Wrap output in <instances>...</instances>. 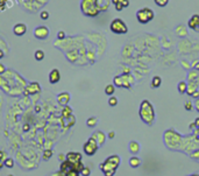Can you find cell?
<instances>
[{"label": "cell", "instance_id": "obj_1", "mask_svg": "<svg viewBox=\"0 0 199 176\" xmlns=\"http://www.w3.org/2000/svg\"><path fill=\"white\" fill-rule=\"evenodd\" d=\"M139 114H140V118L141 120L147 124L148 126H151L155 121V110H154V106L153 104L144 99L141 102L140 104V109H139Z\"/></svg>", "mask_w": 199, "mask_h": 176}, {"label": "cell", "instance_id": "obj_2", "mask_svg": "<svg viewBox=\"0 0 199 176\" xmlns=\"http://www.w3.org/2000/svg\"><path fill=\"white\" fill-rule=\"evenodd\" d=\"M120 162H121L120 156L114 154V155L108 156L104 162H102L99 168H100V170L104 173L105 176H114Z\"/></svg>", "mask_w": 199, "mask_h": 176}, {"label": "cell", "instance_id": "obj_3", "mask_svg": "<svg viewBox=\"0 0 199 176\" xmlns=\"http://www.w3.org/2000/svg\"><path fill=\"white\" fill-rule=\"evenodd\" d=\"M82 12L87 17H97L100 12L97 4V0H82Z\"/></svg>", "mask_w": 199, "mask_h": 176}, {"label": "cell", "instance_id": "obj_4", "mask_svg": "<svg viewBox=\"0 0 199 176\" xmlns=\"http://www.w3.org/2000/svg\"><path fill=\"white\" fill-rule=\"evenodd\" d=\"M180 140H182V137L179 133H176L173 130H170V131H167L164 133V141L167 143V146L171 149H175L176 146H178L180 143Z\"/></svg>", "mask_w": 199, "mask_h": 176}, {"label": "cell", "instance_id": "obj_5", "mask_svg": "<svg viewBox=\"0 0 199 176\" xmlns=\"http://www.w3.org/2000/svg\"><path fill=\"white\" fill-rule=\"evenodd\" d=\"M154 18H155V12L151 8H148V7H143V8H141V10H139L136 12V19L142 25H146V24L150 22Z\"/></svg>", "mask_w": 199, "mask_h": 176}, {"label": "cell", "instance_id": "obj_6", "mask_svg": "<svg viewBox=\"0 0 199 176\" xmlns=\"http://www.w3.org/2000/svg\"><path fill=\"white\" fill-rule=\"evenodd\" d=\"M110 29L114 34H126L128 32V27L125 24V21L122 19H119V18L112 20V22L110 25Z\"/></svg>", "mask_w": 199, "mask_h": 176}, {"label": "cell", "instance_id": "obj_7", "mask_svg": "<svg viewBox=\"0 0 199 176\" xmlns=\"http://www.w3.org/2000/svg\"><path fill=\"white\" fill-rule=\"evenodd\" d=\"M98 148H99V145H98L97 140H95L92 135L88 138V140H87V141L84 143V146H83L84 153H85L87 156H92V155H94V154L97 153Z\"/></svg>", "mask_w": 199, "mask_h": 176}, {"label": "cell", "instance_id": "obj_8", "mask_svg": "<svg viewBox=\"0 0 199 176\" xmlns=\"http://www.w3.org/2000/svg\"><path fill=\"white\" fill-rule=\"evenodd\" d=\"M34 36L37 40H46L49 36V28L46 26H39L34 29Z\"/></svg>", "mask_w": 199, "mask_h": 176}, {"label": "cell", "instance_id": "obj_9", "mask_svg": "<svg viewBox=\"0 0 199 176\" xmlns=\"http://www.w3.org/2000/svg\"><path fill=\"white\" fill-rule=\"evenodd\" d=\"M40 91H41V85H40V83H37V82H32V83H29V84L26 86V89H25V95H26V96L35 95V94H39Z\"/></svg>", "mask_w": 199, "mask_h": 176}, {"label": "cell", "instance_id": "obj_10", "mask_svg": "<svg viewBox=\"0 0 199 176\" xmlns=\"http://www.w3.org/2000/svg\"><path fill=\"white\" fill-rule=\"evenodd\" d=\"M187 26H189V28H191L192 30L199 33V14H193V15L190 18V20H189Z\"/></svg>", "mask_w": 199, "mask_h": 176}, {"label": "cell", "instance_id": "obj_11", "mask_svg": "<svg viewBox=\"0 0 199 176\" xmlns=\"http://www.w3.org/2000/svg\"><path fill=\"white\" fill-rule=\"evenodd\" d=\"M82 157H83V155H82L80 153H78V152H69V153L66 154V156H65V159H66L69 162H71V163L80 162V161H82Z\"/></svg>", "mask_w": 199, "mask_h": 176}, {"label": "cell", "instance_id": "obj_12", "mask_svg": "<svg viewBox=\"0 0 199 176\" xmlns=\"http://www.w3.org/2000/svg\"><path fill=\"white\" fill-rule=\"evenodd\" d=\"M57 102L62 106H66L70 102V94L69 92H61L57 95Z\"/></svg>", "mask_w": 199, "mask_h": 176}, {"label": "cell", "instance_id": "obj_13", "mask_svg": "<svg viewBox=\"0 0 199 176\" xmlns=\"http://www.w3.org/2000/svg\"><path fill=\"white\" fill-rule=\"evenodd\" d=\"M92 137L97 140L99 147L103 146V145L105 143V141H106V134H105L103 131H95V132L92 134Z\"/></svg>", "mask_w": 199, "mask_h": 176}, {"label": "cell", "instance_id": "obj_14", "mask_svg": "<svg viewBox=\"0 0 199 176\" xmlns=\"http://www.w3.org/2000/svg\"><path fill=\"white\" fill-rule=\"evenodd\" d=\"M26 32H27V26L25 24H17L13 27V33L17 36H22L26 34Z\"/></svg>", "mask_w": 199, "mask_h": 176}, {"label": "cell", "instance_id": "obj_15", "mask_svg": "<svg viewBox=\"0 0 199 176\" xmlns=\"http://www.w3.org/2000/svg\"><path fill=\"white\" fill-rule=\"evenodd\" d=\"M61 79V72L58 69H53L50 72H49V82L51 84H56L58 83Z\"/></svg>", "mask_w": 199, "mask_h": 176}, {"label": "cell", "instance_id": "obj_16", "mask_svg": "<svg viewBox=\"0 0 199 176\" xmlns=\"http://www.w3.org/2000/svg\"><path fill=\"white\" fill-rule=\"evenodd\" d=\"M124 78H125V76H115L114 77V85L118 87L124 86L126 89H131V84L126 83L125 80H127V79H124Z\"/></svg>", "mask_w": 199, "mask_h": 176}, {"label": "cell", "instance_id": "obj_17", "mask_svg": "<svg viewBox=\"0 0 199 176\" xmlns=\"http://www.w3.org/2000/svg\"><path fill=\"white\" fill-rule=\"evenodd\" d=\"M128 149H129V152L132 154H138L140 152V149H141V146H140V143L138 141H131L128 143Z\"/></svg>", "mask_w": 199, "mask_h": 176}, {"label": "cell", "instance_id": "obj_18", "mask_svg": "<svg viewBox=\"0 0 199 176\" xmlns=\"http://www.w3.org/2000/svg\"><path fill=\"white\" fill-rule=\"evenodd\" d=\"M129 166L132 167V168H138V167H140L141 166V159L140 157H138V156H132L131 159H129Z\"/></svg>", "mask_w": 199, "mask_h": 176}, {"label": "cell", "instance_id": "obj_19", "mask_svg": "<svg viewBox=\"0 0 199 176\" xmlns=\"http://www.w3.org/2000/svg\"><path fill=\"white\" fill-rule=\"evenodd\" d=\"M114 92H115V85L114 84H107L106 86H105V94L107 95V96H113L114 95Z\"/></svg>", "mask_w": 199, "mask_h": 176}, {"label": "cell", "instance_id": "obj_20", "mask_svg": "<svg viewBox=\"0 0 199 176\" xmlns=\"http://www.w3.org/2000/svg\"><path fill=\"white\" fill-rule=\"evenodd\" d=\"M14 160L12 159V157H7L6 160H5V162L4 163H0V169L1 168H4V167H7V168H13L14 167Z\"/></svg>", "mask_w": 199, "mask_h": 176}, {"label": "cell", "instance_id": "obj_21", "mask_svg": "<svg viewBox=\"0 0 199 176\" xmlns=\"http://www.w3.org/2000/svg\"><path fill=\"white\" fill-rule=\"evenodd\" d=\"M97 124H98V118H97V117H94V116L90 117V118L86 120V125H87V127H95V126H97Z\"/></svg>", "mask_w": 199, "mask_h": 176}, {"label": "cell", "instance_id": "obj_22", "mask_svg": "<svg viewBox=\"0 0 199 176\" xmlns=\"http://www.w3.org/2000/svg\"><path fill=\"white\" fill-rule=\"evenodd\" d=\"M162 84V78L160 76H154L151 79V86L153 87H160Z\"/></svg>", "mask_w": 199, "mask_h": 176}, {"label": "cell", "instance_id": "obj_23", "mask_svg": "<svg viewBox=\"0 0 199 176\" xmlns=\"http://www.w3.org/2000/svg\"><path fill=\"white\" fill-rule=\"evenodd\" d=\"M62 116L65 118V119H69V118H71L72 117V110L66 105L64 109H63V111H62Z\"/></svg>", "mask_w": 199, "mask_h": 176}, {"label": "cell", "instance_id": "obj_24", "mask_svg": "<svg viewBox=\"0 0 199 176\" xmlns=\"http://www.w3.org/2000/svg\"><path fill=\"white\" fill-rule=\"evenodd\" d=\"M177 89H178L179 94H185V92H187V84H186V82H179Z\"/></svg>", "mask_w": 199, "mask_h": 176}, {"label": "cell", "instance_id": "obj_25", "mask_svg": "<svg viewBox=\"0 0 199 176\" xmlns=\"http://www.w3.org/2000/svg\"><path fill=\"white\" fill-rule=\"evenodd\" d=\"M196 89H197V85H196L194 83L187 84V94H189V95L193 96V95L196 94Z\"/></svg>", "mask_w": 199, "mask_h": 176}, {"label": "cell", "instance_id": "obj_26", "mask_svg": "<svg viewBox=\"0 0 199 176\" xmlns=\"http://www.w3.org/2000/svg\"><path fill=\"white\" fill-rule=\"evenodd\" d=\"M34 56H35V58H36L37 61H42V60L44 58V51H43V50H41V49H39V50H36V51H35Z\"/></svg>", "mask_w": 199, "mask_h": 176}, {"label": "cell", "instance_id": "obj_27", "mask_svg": "<svg viewBox=\"0 0 199 176\" xmlns=\"http://www.w3.org/2000/svg\"><path fill=\"white\" fill-rule=\"evenodd\" d=\"M108 105L112 106V107L117 106V105H118V98L114 97V96H111V97L108 98Z\"/></svg>", "mask_w": 199, "mask_h": 176}, {"label": "cell", "instance_id": "obj_28", "mask_svg": "<svg viewBox=\"0 0 199 176\" xmlns=\"http://www.w3.org/2000/svg\"><path fill=\"white\" fill-rule=\"evenodd\" d=\"M51 156H53V150H51V149H46V150L43 152V160H44V161H48Z\"/></svg>", "mask_w": 199, "mask_h": 176}, {"label": "cell", "instance_id": "obj_29", "mask_svg": "<svg viewBox=\"0 0 199 176\" xmlns=\"http://www.w3.org/2000/svg\"><path fill=\"white\" fill-rule=\"evenodd\" d=\"M118 3L122 4L125 8L129 6V0H112V4H114V5H115V4H118Z\"/></svg>", "mask_w": 199, "mask_h": 176}, {"label": "cell", "instance_id": "obj_30", "mask_svg": "<svg viewBox=\"0 0 199 176\" xmlns=\"http://www.w3.org/2000/svg\"><path fill=\"white\" fill-rule=\"evenodd\" d=\"M155 4L160 7H165L168 4H169V0H154Z\"/></svg>", "mask_w": 199, "mask_h": 176}, {"label": "cell", "instance_id": "obj_31", "mask_svg": "<svg viewBox=\"0 0 199 176\" xmlns=\"http://www.w3.org/2000/svg\"><path fill=\"white\" fill-rule=\"evenodd\" d=\"M80 175H83V176H90L91 175V169L88 167H84L83 170L80 171Z\"/></svg>", "mask_w": 199, "mask_h": 176}, {"label": "cell", "instance_id": "obj_32", "mask_svg": "<svg viewBox=\"0 0 199 176\" xmlns=\"http://www.w3.org/2000/svg\"><path fill=\"white\" fill-rule=\"evenodd\" d=\"M64 176H79V171L78 170H75V169H72V170H70V171H68Z\"/></svg>", "mask_w": 199, "mask_h": 176}, {"label": "cell", "instance_id": "obj_33", "mask_svg": "<svg viewBox=\"0 0 199 176\" xmlns=\"http://www.w3.org/2000/svg\"><path fill=\"white\" fill-rule=\"evenodd\" d=\"M40 17H41L42 20H48L49 19V12L48 11H42L41 14H40Z\"/></svg>", "mask_w": 199, "mask_h": 176}, {"label": "cell", "instance_id": "obj_34", "mask_svg": "<svg viewBox=\"0 0 199 176\" xmlns=\"http://www.w3.org/2000/svg\"><path fill=\"white\" fill-rule=\"evenodd\" d=\"M184 106H185V110H187V111H191L192 109H193V104L190 102V100H187V102H185V104H184Z\"/></svg>", "mask_w": 199, "mask_h": 176}, {"label": "cell", "instance_id": "obj_35", "mask_svg": "<svg viewBox=\"0 0 199 176\" xmlns=\"http://www.w3.org/2000/svg\"><path fill=\"white\" fill-rule=\"evenodd\" d=\"M6 159H7V157H6V152H5V150H1V152H0V162L4 163Z\"/></svg>", "mask_w": 199, "mask_h": 176}, {"label": "cell", "instance_id": "obj_36", "mask_svg": "<svg viewBox=\"0 0 199 176\" xmlns=\"http://www.w3.org/2000/svg\"><path fill=\"white\" fill-rule=\"evenodd\" d=\"M57 39H59V40L65 39V33H64L63 30H59V32H58V34H57Z\"/></svg>", "mask_w": 199, "mask_h": 176}, {"label": "cell", "instance_id": "obj_37", "mask_svg": "<svg viewBox=\"0 0 199 176\" xmlns=\"http://www.w3.org/2000/svg\"><path fill=\"white\" fill-rule=\"evenodd\" d=\"M125 7H124V5L122 4H120V3H118V4H115V10L118 11V12H120V11H122Z\"/></svg>", "mask_w": 199, "mask_h": 176}, {"label": "cell", "instance_id": "obj_38", "mask_svg": "<svg viewBox=\"0 0 199 176\" xmlns=\"http://www.w3.org/2000/svg\"><path fill=\"white\" fill-rule=\"evenodd\" d=\"M107 137H108V138H110V139H113V138H114V137H115V133H114V132H113V131H111V132H110V133H108V134H107Z\"/></svg>", "mask_w": 199, "mask_h": 176}, {"label": "cell", "instance_id": "obj_39", "mask_svg": "<svg viewBox=\"0 0 199 176\" xmlns=\"http://www.w3.org/2000/svg\"><path fill=\"white\" fill-rule=\"evenodd\" d=\"M5 71H6V70H5V67H4V64H0V73L3 75Z\"/></svg>", "mask_w": 199, "mask_h": 176}, {"label": "cell", "instance_id": "obj_40", "mask_svg": "<svg viewBox=\"0 0 199 176\" xmlns=\"http://www.w3.org/2000/svg\"><path fill=\"white\" fill-rule=\"evenodd\" d=\"M193 123H194V126H196V130H197V128H199V118H197V119H196V120H194Z\"/></svg>", "mask_w": 199, "mask_h": 176}, {"label": "cell", "instance_id": "obj_41", "mask_svg": "<svg viewBox=\"0 0 199 176\" xmlns=\"http://www.w3.org/2000/svg\"><path fill=\"white\" fill-rule=\"evenodd\" d=\"M194 106H196V110L199 112V98L196 99V105H194Z\"/></svg>", "mask_w": 199, "mask_h": 176}, {"label": "cell", "instance_id": "obj_42", "mask_svg": "<svg viewBox=\"0 0 199 176\" xmlns=\"http://www.w3.org/2000/svg\"><path fill=\"white\" fill-rule=\"evenodd\" d=\"M63 159H64V155H63V154H61V155H59V160H61V161H63Z\"/></svg>", "mask_w": 199, "mask_h": 176}, {"label": "cell", "instance_id": "obj_43", "mask_svg": "<svg viewBox=\"0 0 199 176\" xmlns=\"http://www.w3.org/2000/svg\"><path fill=\"white\" fill-rule=\"evenodd\" d=\"M3 57H4V53L1 51V53H0V58H3Z\"/></svg>", "mask_w": 199, "mask_h": 176}, {"label": "cell", "instance_id": "obj_44", "mask_svg": "<svg viewBox=\"0 0 199 176\" xmlns=\"http://www.w3.org/2000/svg\"><path fill=\"white\" fill-rule=\"evenodd\" d=\"M194 68H196V69H199V63H198L197 65H194Z\"/></svg>", "mask_w": 199, "mask_h": 176}, {"label": "cell", "instance_id": "obj_45", "mask_svg": "<svg viewBox=\"0 0 199 176\" xmlns=\"http://www.w3.org/2000/svg\"><path fill=\"white\" fill-rule=\"evenodd\" d=\"M190 176H199V174H192V175H190Z\"/></svg>", "mask_w": 199, "mask_h": 176}, {"label": "cell", "instance_id": "obj_46", "mask_svg": "<svg viewBox=\"0 0 199 176\" xmlns=\"http://www.w3.org/2000/svg\"><path fill=\"white\" fill-rule=\"evenodd\" d=\"M7 176H14V175H12V174H10V175H7Z\"/></svg>", "mask_w": 199, "mask_h": 176}, {"label": "cell", "instance_id": "obj_47", "mask_svg": "<svg viewBox=\"0 0 199 176\" xmlns=\"http://www.w3.org/2000/svg\"><path fill=\"white\" fill-rule=\"evenodd\" d=\"M197 131H198V133H199V128H197Z\"/></svg>", "mask_w": 199, "mask_h": 176}]
</instances>
